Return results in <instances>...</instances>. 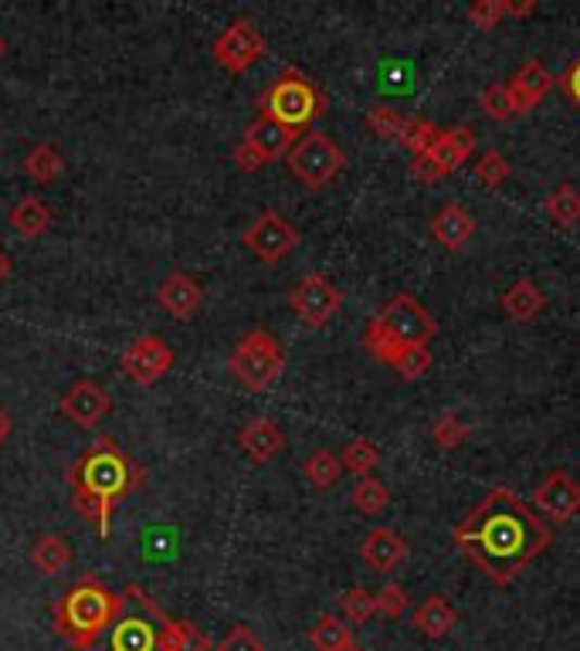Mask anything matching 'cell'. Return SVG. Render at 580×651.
<instances>
[{"label":"cell","instance_id":"cell-1","mask_svg":"<svg viewBox=\"0 0 580 651\" xmlns=\"http://www.w3.org/2000/svg\"><path fill=\"white\" fill-rule=\"evenodd\" d=\"M452 540L458 553L472 560L495 587H509L537 556L550 550L554 529L533 513L530 502L500 486L489 489V496L452 529Z\"/></svg>","mask_w":580,"mask_h":651},{"label":"cell","instance_id":"cell-2","mask_svg":"<svg viewBox=\"0 0 580 651\" xmlns=\"http://www.w3.org/2000/svg\"><path fill=\"white\" fill-rule=\"evenodd\" d=\"M143 478L147 475L140 462L126 455V451L105 435L92 448L81 451L68 468L72 505L99 526V536H109V529H113V509L133 492H140Z\"/></svg>","mask_w":580,"mask_h":651},{"label":"cell","instance_id":"cell-3","mask_svg":"<svg viewBox=\"0 0 580 651\" xmlns=\"http://www.w3.org/2000/svg\"><path fill=\"white\" fill-rule=\"evenodd\" d=\"M126 598L109 590L99 577H81L75 587H68L59 604H54V635L65 638L78 651H92L96 641L123 617Z\"/></svg>","mask_w":580,"mask_h":651},{"label":"cell","instance_id":"cell-4","mask_svg":"<svg viewBox=\"0 0 580 651\" xmlns=\"http://www.w3.org/2000/svg\"><path fill=\"white\" fill-rule=\"evenodd\" d=\"M434 336H438V323H434V316L428 313V309L421 305V299H414L411 292H398L370 320V326L364 333V347L380 363L391 366L401 350H407V347H428Z\"/></svg>","mask_w":580,"mask_h":651},{"label":"cell","instance_id":"cell-5","mask_svg":"<svg viewBox=\"0 0 580 651\" xmlns=\"http://www.w3.org/2000/svg\"><path fill=\"white\" fill-rule=\"evenodd\" d=\"M259 109H262L259 116H268L272 123H279L282 129L302 136L326 112V92L306 72L286 68L262 92Z\"/></svg>","mask_w":580,"mask_h":651},{"label":"cell","instance_id":"cell-6","mask_svg":"<svg viewBox=\"0 0 580 651\" xmlns=\"http://www.w3.org/2000/svg\"><path fill=\"white\" fill-rule=\"evenodd\" d=\"M231 377L252 393L268 390L286 371V350L268 329H248L228 356Z\"/></svg>","mask_w":580,"mask_h":651},{"label":"cell","instance_id":"cell-7","mask_svg":"<svg viewBox=\"0 0 580 651\" xmlns=\"http://www.w3.org/2000/svg\"><path fill=\"white\" fill-rule=\"evenodd\" d=\"M286 166L306 190H323L340 177V170L346 166V153L333 136L313 129L302 133L292 143V150L286 153Z\"/></svg>","mask_w":580,"mask_h":651},{"label":"cell","instance_id":"cell-8","mask_svg":"<svg viewBox=\"0 0 580 651\" xmlns=\"http://www.w3.org/2000/svg\"><path fill=\"white\" fill-rule=\"evenodd\" d=\"M241 241H244V248L252 251L259 262L275 265V262L289 259V254L299 248L302 238H299V231L292 228V224H289L279 211H262V214L244 228Z\"/></svg>","mask_w":580,"mask_h":651},{"label":"cell","instance_id":"cell-9","mask_svg":"<svg viewBox=\"0 0 580 651\" xmlns=\"http://www.w3.org/2000/svg\"><path fill=\"white\" fill-rule=\"evenodd\" d=\"M211 54L225 72L241 75L265 59V38L252 21H235L217 35V41L211 45Z\"/></svg>","mask_w":580,"mask_h":651},{"label":"cell","instance_id":"cell-10","mask_svg":"<svg viewBox=\"0 0 580 651\" xmlns=\"http://www.w3.org/2000/svg\"><path fill=\"white\" fill-rule=\"evenodd\" d=\"M289 305L292 313L306 323L310 329H319L333 320L340 309H343V292L319 272H310L299 286L289 292Z\"/></svg>","mask_w":580,"mask_h":651},{"label":"cell","instance_id":"cell-11","mask_svg":"<svg viewBox=\"0 0 580 651\" xmlns=\"http://www.w3.org/2000/svg\"><path fill=\"white\" fill-rule=\"evenodd\" d=\"M174 366V350L160 336H140L123 350L119 371L140 387H153Z\"/></svg>","mask_w":580,"mask_h":651},{"label":"cell","instance_id":"cell-12","mask_svg":"<svg viewBox=\"0 0 580 651\" xmlns=\"http://www.w3.org/2000/svg\"><path fill=\"white\" fill-rule=\"evenodd\" d=\"M62 417H68L75 428H99L105 414L113 411V398L96 384V380H75L59 401Z\"/></svg>","mask_w":580,"mask_h":651},{"label":"cell","instance_id":"cell-13","mask_svg":"<svg viewBox=\"0 0 580 651\" xmlns=\"http://www.w3.org/2000/svg\"><path fill=\"white\" fill-rule=\"evenodd\" d=\"M533 505L554 523H570L580 513V483L567 468H554L533 492Z\"/></svg>","mask_w":580,"mask_h":651},{"label":"cell","instance_id":"cell-14","mask_svg":"<svg viewBox=\"0 0 580 651\" xmlns=\"http://www.w3.org/2000/svg\"><path fill=\"white\" fill-rule=\"evenodd\" d=\"M156 302L174 320H190L204 309V286L190 272H171L156 286Z\"/></svg>","mask_w":580,"mask_h":651},{"label":"cell","instance_id":"cell-15","mask_svg":"<svg viewBox=\"0 0 580 651\" xmlns=\"http://www.w3.org/2000/svg\"><path fill=\"white\" fill-rule=\"evenodd\" d=\"M476 133L468 126H452V129H438L434 143L428 147V160L441 170V177L455 174V170L476 153Z\"/></svg>","mask_w":580,"mask_h":651},{"label":"cell","instance_id":"cell-16","mask_svg":"<svg viewBox=\"0 0 580 651\" xmlns=\"http://www.w3.org/2000/svg\"><path fill=\"white\" fill-rule=\"evenodd\" d=\"M361 556L374 574H391L394 567H401V563L407 560V540L394 529L377 526L364 536Z\"/></svg>","mask_w":580,"mask_h":651},{"label":"cell","instance_id":"cell-17","mask_svg":"<svg viewBox=\"0 0 580 651\" xmlns=\"http://www.w3.org/2000/svg\"><path fill=\"white\" fill-rule=\"evenodd\" d=\"M238 448L244 451L255 465H268L279 451L286 448V431L272 417H252L238 431Z\"/></svg>","mask_w":580,"mask_h":651},{"label":"cell","instance_id":"cell-18","mask_svg":"<svg viewBox=\"0 0 580 651\" xmlns=\"http://www.w3.org/2000/svg\"><path fill=\"white\" fill-rule=\"evenodd\" d=\"M160 614L156 608V625L143 614H123L109 635V651H160Z\"/></svg>","mask_w":580,"mask_h":651},{"label":"cell","instance_id":"cell-19","mask_svg":"<svg viewBox=\"0 0 580 651\" xmlns=\"http://www.w3.org/2000/svg\"><path fill=\"white\" fill-rule=\"evenodd\" d=\"M506 85H509V92H513L519 112H530V109H537L546 99V92L554 89L557 78L550 75V68L540 59H530V62H522L516 68V75Z\"/></svg>","mask_w":580,"mask_h":651},{"label":"cell","instance_id":"cell-20","mask_svg":"<svg viewBox=\"0 0 580 651\" xmlns=\"http://www.w3.org/2000/svg\"><path fill=\"white\" fill-rule=\"evenodd\" d=\"M431 235L438 245H445L449 251H462L476 235V217L468 214L462 204H445L431 217Z\"/></svg>","mask_w":580,"mask_h":651},{"label":"cell","instance_id":"cell-21","mask_svg":"<svg viewBox=\"0 0 580 651\" xmlns=\"http://www.w3.org/2000/svg\"><path fill=\"white\" fill-rule=\"evenodd\" d=\"M414 628H418L425 638H431V641H438V638H445V635H452L455 631V625H458V614H455V608L449 604V598H441V593H431L428 601H421L418 608H414Z\"/></svg>","mask_w":580,"mask_h":651},{"label":"cell","instance_id":"cell-22","mask_svg":"<svg viewBox=\"0 0 580 651\" xmlns=\"http://www.w3.org/2000/svg\"><path fill=\"white\" fill-rule=\"evenodd\" d=\"M244 143H252L265 160H279V157H286L289 150H292V143H295V133H289V129H282L279 123H272L268 116H259L252 126L244 129Z\"/></svg>","mask_w":580,"mask_h":651},{"label":"cell","instance_id":"cell-23","mask_svg":"<svg viewBox=\"0 0 580 651\" xmlns=\"http://www.w3.org/2000/svg\"><path fill=\"white\" fill-rule=\"evenodd\" d=\"M8 221H11V228L21 238H41L51 228L54 211L41 201L38 193H27V197H21V201L8 211Z\"/></svg>","mask_w":580,"mask_h":651},{"label":"cell","instance_id":"cell-24","mask_svg":"<svg viewBox=\"0 0 580 651\" xmlns=\"http://www.w3.org/2000/svg\"><path fill=\"white\" fill-rule=\"evenodd\" d=\"M543 309H546V296H543V289L537 286V281H530V278L513 281V286L506 289V296H503V313L509 320H516V323L537 320Z\"/></svg>","mask_w":580,"mask_h":651},{"label":"cell","instance_id":"cell-25","mask_svg":"<svg viewBox=\"0 0 580 651\" xmlns=\"http://www.w3.org/2000/svg\"><path fill=\"white\" fill-rule=\"evenodd\" d=\"M160 651H211V638L190 621L160 614Z\"/></svg>","mask_w":580,"mask_h":651},{"label":"cell","instance_id":"cell-26","mask_svg":"<svg viewBox=\"0 0 580 651\" xmlns=\"http://www.w3.org/2000/svg\"><path fill=\"white\" fill-rule=\"evenodd\" d=\"M68 563H72V547L62 540V536H54V533L38 536L35 547H31V567H35L41 577L62 574V571L68 567Z\"/></svg>","mask_w":580,"mask_h":651},{"label":"cell","instance_id":"cell-27","mask_svg":"<svg viewBox=\"0 0 580 651\" xmlns=\"http://www.w3.org/2000/svg\"><path fill=\"white\" fill-rule=\"evenodd\" d=\"M21 170L35 184L45 187V184H54V180L65 174V160H62V153L54 150L51 143H38V147L27 150V157L21 160Z\"/></svg>","mask_w":580,"mask_h":651},{"label":"cell","instance_id":"cell-28","mask_svg":"<svg viewBox=\"0 0 580 651\" xmlns=\"http://www.w3.org/2000/svg\"><path fill=\"white\" fill-rule=\"evenodd\" d=\"M543 211H546L550 221L557 224V228H573V224L580 221V190L573 184H560L557 190L546 193Z\"/></svg>","mask_w":580,"mask_h":651},{"label":"cell","instance_id":"cell-29","mask_svg":"<svg viewBox=\"0 0 580 651\" xmlns=\"http://www.w3.org/2000/svg\"><path fill=\"white\" fill-rule=\"evenodd\" d=\"M310 644L316 651H343V648L353 644V631H350V625H346L343 617L323 614L316 625L310 628Z\"/></svg>","mask_w":580,"mask_h":651},{"label":"cell","instance_id":"cell-30","mask_svg":"<svg viewBox=\"0 0 580 651\" xmlns=\"http://www.w3.org/2000/svg\"><path fill=\"white\" fill-rule=\"evenodd\" d=\"M302 472H306V478H310V486H313V489L326 492V489H333V486L340 483V475H343V462H340L337 451L319 448V451H313V455L306 459V465H302Z\"/></svg>","mask_w":580,"mask_h":651},{"label":"cell","instance_id":"cell-31","mask_svg":"<svg viewBox=\"0 0 580 651\" xmlns=\"http://www.w3.org/2000/svg\"><path fill=\"white\" fill-rule=\"evenodd\" d=\"M479 105H482V112H486V116H489L492 123H513L516 116H522L506 82L486 85V89L479 92Z\"/></svg>","mask_w":580,"mask_h":651},{"label":"cell","instance_id":"cell-32","mask_svg":"<svg viewBox=\"0 0 580 651\" xmlns=\"http://www.w3.org/2000/svg\"><path fill=\"white\" fill-rule=\"evenodd\" d=\"M350 502H353V509L361 516H380L383 509L391 505V492H387V486L380 483V478L367 475V478H361V483L353 486Z\"/></svg>","mask_w":580,"mask_h":651},{"label":"cell","instance_id":"cell-33","mask_svg":"<svg viewBox=\"0 0 580 651\" xmlns=\"http://www.w3.org/2000/svg\"><path fill=\"white\" fill-rule=\"evenodd\" d=\"M340 462H343V472H353V475L367 478L380 465V448L370 438H353V441L343 445Z\"/></svg>","mask_w":580,"mask_h":651},{"label":"cell","instance_id":"cell-34","mask_svg":"<svg viewBox=\"0 0 580 651\" xmlns=\"http://www.w3.org/2000/svg\"><path fill=\"white\" fill-rule=\"evenodd\" d=\"M343 621H350V625H367V621L377 614V593H370L367 587H350L343 593Z\"/></svg>","mask_w":580,"mask_h":651},{"label":"cell","instance_id":"cell-35","mask_svg":"<svg viewBox=\"0 0 580 651\" xmlns=\"http://www.w3.org/2000/svg\"><path fill=\"white\" fill-rule=\"evenodd\" d=\"M434 136H438V126H434L431 120H421V116H407V123H404V133H401L398 143H401L404 150H411L414 157H425V153H428V147L434 143Z\"/></svg>","mask_w":580,"mask_h":651},{"label":"cell","instance_id":"cell-36","mask_svg":"<svg viewBox=\"0 0 580 651\" xmlns=\"http://www.w3.org/2000/svg\"><path fill=\"white\" fill-rule=\"evenodd\" d=\"M404 123H407V116L404 112H398V109H391V105H374L370 112H367V129L377 136V139H401V133H404Z\"/></svg>","mask_w":580,"mask_h":651},{"label":"cell","instance_id":"cell-37","mask_svg":"<svg viewBox=\"0 0 580 651\" xmlns=\"http://www.w3.org/2000/svg\"><path fill=\"white\" fill-rule=\"evenodd\" d=\"M431 363H434V356H431V350H428V347H407V350H401V353H398V360H394L391 366L398 371V377H401V380L414 384V380H421V377L431 371Z\"/></svg>","mask_w":580,"mask_h":651},{"label":"cell","instance_id":"cell-38","mask_svg":"<svg viewBox=\"0 0 580 651\" xmlns=\"http://www.w3.org/2000/svg\"><path fill=\"white\" fill-rule=\"evenodd\" d=\"M431 435H434V445L438 448H445V451H452V448H458V445H465L468 441V435H472V428L455 414V411H449V414H441L438 421H434V428H431Z\"/></svg>","mask_w":580,"mask_h":651},{"label":"cell","instance_id":"cell-39","mask_svg":"<svg viewBox=\"0 0 580 651\" xmlns=\"http://www.w3.org/2000/svg\"><path fill=\"white\" fill-rule=\"evenodd\" d=\"M509 174H513V166H509V160L500 153V150H486L482 157H479V163H476V177L486 184V187H503L506 180H509Z\"/></svg>","mask_w":580,"mask_h":651},{"label":"cell","instance_id":"cell-40","mask_svg":"<svg viewBox=\"0 0 580 651\" xmlns=\"http://www.w3.org/2000/svg\"><path fill=\"white\" fill-rule=\"evenodd\" d=\"M465 17H468V24H476L479 32H492V27H500L503 17H509L506 0H476Z\"/></svg>","mask_w":580,"mask_h":651},{"label":"cell","instance_id":"cell-41","mask_svg":"<svg viewBox=\"0 0 580 651\" xmlns=\"http://www.w3.org/2000/svg\"><path fill=\"white\" fill-rule=\"evenodd\" d=\"M411 608V598L401 584H383L377 593V614H383L387 621H398L404 611Z\"/></svg>","mask_w":580,"mask_h":651},{"label":"cell","instance_id":"cell-42","mask_svg":"<svg viewBox=\"0 0 580 651\" xmlns=\"http://www.w3.org/2000/svg\"><path fill=\"white\" fill-rule=\"evenodd\" d=\"M217 651H265V641L248 625H235L225 638L217 641Z\"/></svg>","mask_w":580,"mask_h":651},{"label":"cell","instance_id":"cell-43","mask_svg":"<svg viewBox=\"0 0 580 651\" xmlns=\"http://www.w3.org/2000/svg\"><path fill=\"white\" fill-rule=\"evenodd\" d=\"M231 157H235V166L241 170V174H259V170L268 163V160H265V157H262V153L252 147V143H244V139H241V143L235 147V153H231Z\"/></svg>","mask_w":580,"mask_h":651},{"label":"cell","instance_id":"cell-44","mask_svg":"<svg viewBox=\"0 0 580 651\" xmlns=\"http://www.w3.org/2000/svg\"><path fill=\"white\" fill-rule=\"evenodd\" d=\"M411 177L421 180V184H438V180H441V170H438L428 157H414V160H411Z\"/></svg>","mask_w":580,"mask_h":651},{"label":"cell","instance_id":"cell-45","mask_svg":"<svg viewBox=\"0 0 580 651\" xmlns=\"http://www.w3.org/2000/svg\"><path fill=\"white\" fill-rule=\"evenodd\" d=\"M560 85H564V92L573 99V105L580 109V59H577L564 75H560Z\"/></svg>","mask_w":580,"mask_h":651},{"label":"cell","instance_id":"cell-46","mask_svg":"<svg viewBox=\"0 0 580 651\" xmlns=\"http://www.w3.org/2000/svg\"><path fill=\"white\" fill-rule=\"evenodd\" d=\"M537 11V0H506V14L509 17H527Z\"/></svg>","mask_w":580,"mask_h":651},{"label":"cell","instance_id":"cell-47","mask_svg":"<svg viewBox=\"0 0 580 651\" xmlns=\"http://www.w3.org/2000/svg\"><path fill=\"white\" fill-rule=\"evenodd\" d=\"M11 431H14V421H11L8 408H0V448H4V441H8Z\"/></svg>","mask_w":580,"mask_h":651},{"label":"cell","instance_id":"cell-48","mask_svg":"<svg viewBox=\"0 0 580 651\" xmlns=\"http://www.w3.org/2000/svg\"><path fill=\"white\" fill-rule=\"evenodd\" d=\"M11 272H14V262H11V254L0 248V286H4V281L11 278Z\"/></svg>","mask_w":580,"mask_h":651},{"label":"cell","instance_id":"cell-49","mask_svg":"<svg viewBox=\"0 0 580 651\" xmlns=\"http://www.w3.org/2000/svg\"><path fill=\"white\" fill-rule=\"evenodd\" d=\"M4 51H8V41H4V35H0V59H4Z\"/></svg>","mask_w":580,"mask_h":651},{"label":"cell","instance_id":"cell-50","mask_svg":"<svg viewBox=\"0 0 580 651\" xmlns=\"http://www.w3.org/2000/svg\"><path fill=\"white\" fill-rule=\"evenodd\" d=\"M343 651H364V648H356V644H350V648H343Z\"/></svg>","mask_w":580,"mask_h":651}]
</instances>
